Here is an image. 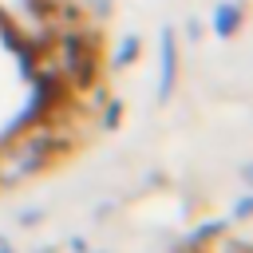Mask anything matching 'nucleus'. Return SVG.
Wrapping results in <instances>:
<instances>
[{
	"label": "nucleus",
	"instance_id": "1",
	"mask_svg": "<svg viewBox=\"0 0 253 253\" xmlns=\"http://www.w3.org/2000/svg\"><path fill=\"white\" fill-rule=\"evenodd\" d=\"M55 154H63V146L55 142V134L40 123V126H24L4 150H0V186H16L28 182L32 174H40Z\"/></svg>",
	"mask_w": 253,
	"mask_h": 253
},
{
	"label": "nucleus",
	"instance_id": "2",
	"mask_svg": "<svg viewBox=\"0 0 253 253\" xmlns=\"http://www.w3.org/2000/svg\"><path fill=\"white\" fill-rule=\"evenodd\" d=\"M174 79H178V47H174V32L162 28V79H158V95L162 99L174 91Z\"/></svg>",
	"mask_w": 253,
	"mask_h": 253
},
{
	"label": "nucleus",
	"instance_id": "3",
	"mask_svg": "<svg viewBox=\"0 0 253 253\" xmlns=\"http://www.w3.org/2000/svg\"><path fill=\"white\" fill-rule=\"evenodd\" d=\"M237 20H241V8H237V4H221V8L213 12V28H217L221 36H229V32L237 28Z\"/></svg>",
	"mask_w": 253,
	"mask_h": 253
},
{
	"label": "nucleus",
	"instance_id": "4",
	"mask_svg": "<svg viewBox=\"0 0 253 253\" xmlns=\"http://www.w3.org/2000/svg\"><path fill=\"white\" fill-rule=\"evenodd\" d=\"M134 55H138V40L130 36V40H123V43H119V51H115V67H126Z\"/></svg>",
	"mask_w": 253,
	"mask_h": 253
},
{
	"label": "nucleus",
	"instance_id": "5",
	"mask_svg": "<svg viewBox=\"0 0 253 253\" xmlns=\"http://www.w3.org/2000/svg\"><path fill=\"white\" fill-rule=\"evenodd\" d=\"M119 115H123V107H119V103H111V107H107V115H103V130H115Z\"/></svg>",
	"mask_w": 253,
	"mask_h": 253
},
{
	"label": "nucleus",
	"instance_id": "6",
	"mask_svg": "<svg viewBox=\"0 0 253 253\" xmlns=\"http://www.w3.org/2000/svg\"><path fill=\"white\" fill-rule=\"evenodd\" d=\"M0 253H12V249H8V241H0Z\"/></svg>",
	"mask_w": 253,
	"mask_h": 253
}]
</instances>
